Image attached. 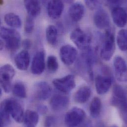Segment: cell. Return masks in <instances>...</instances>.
<instances>
[{
	"mask_svg": "<svg viewBox=\"0 0 127 127\" xmlns=\"http://www.w3.org/2000/svg\"><path fill=\"white\" fill-rule=\"evenodd\" d=\"M115 50V36L112 30H106L100 51V57L105 61H109L114 55Z\"/></svg>",
	"mask_w": 127,
	"mask_h": 127,
	"instance_id": "4",
	"label": "cell"
},
{
	"mask_svg": "<svg viewBox=\"0 0 127 127\" xmlns=\"http://www.w3.org/2000/svg\"><path fill=\"white\" fill-rule=\"evenodd\" d=\"M92 90L88 86H83L79 89L74 95L75 101L80 104L86 103L90 98Z\"/></svg>",
	"mask_w": 127,
	"mask_h": 127,
	"instance_id": "20",
	"label": "cell"
},
{
	"mask_svg": "<svg viewBox=\"0 0 127 127\" xmlns=\"http://www.w3.org/2000/svg\"><path fill=\"white\" fill-rule=\"evenodd\" d=\"M6 124L3 118L0 115V127H4L5 124Z\"/></svg>",
	"mask_w": 127,
	"mask_h": 127,
	"instance_id": "34",
	"label": "cell"
},
{
	"mask_svg": "<svg viewBox=\"0 0 127 127\" xmlns=\"http://www.w3.org/2000/svg\"><path fill=\"white\" fill-rule=\"evenodd\" d=\"M64 9V4L62 0H51L49 1L47 6L49 16L53 19L59 18Z\"/></svg>",
	"mask_w": 127,
	"mask_h": 127,
	"instance_id": "16",
	"label": "cell"
},
{
	"mask_svg": "<svg viewBox=\"0 0 127 127\" xmlns=\"http://www.w3.org/2000/svg\"><path fill=\"white\" fill-rule=\"evenodd\" d=\"M0 37L4 41L5 47L10 52H14L19 49L21 37L16 30L2 27L0 30Z\"/></svg>",
	"mask_w": 127,
	"mask_h": 127,
	"instance_id": "1",
	"label": "cell"
},
{
	"mask_svg": "<svg viewBox=\"0 0 127 127\" xmlns=\"http://www.w3.org/2000/svg\"><path fill=\"white\" fill-rule=\"evenodd\" d=\"M45 54L43 51L38 52L33 57L31 70V72L36 75H41L45 70Z\"/></svg>",
	"mask_w": 127,
	"mask_h": 127,
	"instance_id": "11",
	"label": "cell"
},
{
	"mask_svg": "<svg viewBox=\"0 0 127 127\" xmlns=\"http://www.w3.org/2000/svg\"><path fill=\"white\" fill-rule=\"evenodd\" d=\"M37 110L41 114H45L48 111V108L44 105H39L37 106Z\"/></svg>",
	"mask_w": 127,
	"mask_h": 127,
	"instance_id": "33",
	"label": "cell"
},
{
	"mask_svg": "<svg viewBox=\"0 0 127 127\" xmlns=\"http://www.w3.org/2000/svg\"><path fill=\"white\" fill-rule=\"evenodd\" d=\"M46 39L48 42L52 46H55L58 43V31L54 25H49L46 29Z\"/></svg>",
	"mask_w": 127,
	"mask_h": 127,
	"instance_id": "25",
	"label": "cell"
},
{
	"mask_svg": "<svg viewBox=\"0 0 127 127\" xmlns=\"http://www.w3.org/2000/svg\"><path fill=\"white\" fill-rule=\"evenodd\" d=\"M0 106L3 107L14 121L21 123L23 121L24 110L21 104L14 98H7L4 100Z\"/></svg>",
	"mask_w": 127,
	"mask_h": 127,
	"instance_id": "3",
	"label": "cell"
},
{
	"mask_svg": "<svg viewBox=\"0 0 127 127\" xmlns=\"http://www.w3.org/2000/svg\"><path fill=\"white\" fill-rule=\"evenodd\" d=\"M39 120V114L34 110L29 109L24 113L23 121L26 127H36Z\"/></svg>",
	"mask_w": 127,
	"mask_h": 127,
	"instance_id": "21",
	"label": "cell"
},
{
	"mask_svg": "<svg viewBox=\"0 0 127 127\" xmlns=\"http://www.w3.org/2000/svg\"><path fill=\"white\" fill-rule=\"evenodd\" d=\"M85 3L91 9H94L99 6L101 2L98 0H86Z\"/></svg>",
	"mask_w": 127,
	"mask_h": 127,
	"instance_id": "30",
	"label": "cell"
},
{
	"mask_svg": "<svg viewBox=\"0 0 127 127\" xmlns=\"http://www.w3.org/2000/svg\"><path fill=\"white\" fill-rule=\"evenodd\" d=\"M1 95H2V90H1V88L0 87V97H1Z\"/></svg>",
	"mask_w": 127,
	"mask_h": 127,
	"instance_id": "36",
	"label": "cell"
},
{
	"mask_svg": "<svg viewBox=\"0 0 127 127\" xmlns=\"http://www.w3.org/2000/svg\"><path fill=\"white\" fill-rule=\"evenodd\" d=\"M0 24H1V21H0Z\"/></svg>",
	"mask_w": 127,
	"mask_h": 127,
	"instance_id": "39",
	"label": "cell"
},
{
	"mask_svg": "<svg viewBox=\"0 0 127 127\" xmlns=\"http://www.w3.org/2000/svg\"><path fill=\"white\" fill-rule=\"evenodd\" d=\"M15 74L14 68L10 64H6L0 67V85L6 93L11 91L12 81Z\"/></svg>",
	"mask_w": 127,
	"mask_h": 127,
	"instance_id": "5",
	"label": "cell"
},
{
	"mask_svg": "<svg viewBox=\"0 0 127 127\" xmlns=\"http://www.w3.org/2000/svg\"><path fill=\"white\" fill-rule=\"evenodd\" d=\"M70 39L79 49L85 51L90 49L91 38L81 29L74 30L70 34Z\"/></svg>",
	"mask_w": 127,
	"mask_h": 127,
	"instance_id": "6",
	"label": "cell"
},
{
	"mask_svg": "<svg viewBox=\"0 0 127 127\" xmlns=\"http://www.w3.org/2000/svg\"><path fill=\"white\" fill-rule=\"evenodd\" d=\"M127 30H120L117 34V43L119 48L123 52L127 51Z\"/></svg>",
	"mask_w": 127,
	"mask_h": 127,
	"instance_id": "27",
	"label": "cell"
},
{
	"mask_svg": "<svg viewBox=\"0 0 127 127\" xmlns=\"http://www.w3.org/2000/svg\"><path fill=\"white\" fill-rule=\"evenodd\" d=\"M59 63L57 59L54 56H50L47 60V68L51 73L56 72L59 68Z\"/></svg>",
	"mask_w": 127,
	"mask_h": 127,
	"instance_id": "28",
	"label": "cell"
},
{
	"mask_svg": "<svg viewBox=\"0 0 127 127\" xmlns=\"http://www.w3.org/2000/svg\"><path fill=\"white\" fill-rule=\"evenodd\" d=\"M34 18L28 16L26 19L25 25H24V30L25 32L27 34L31 33L34 28Z\"/></svg>",
	"mask_w": 127,
	"mask_h": 127,
	"instance_id": "29",
	"label": "cell"
},
{
	"mask_svg": "<svg viewBox=\"0 0 127 127\" xmlns=\"http://www.w3.org/2000/svg\"><path fill=\"white\" fill-rule=\"evenodd\" d=\"M115 76L121 82L127 81V65L125 61L120 56H117L113 61Z\"/></svg>",
	"mask_w": 127,
	"mask_h": 127,
	"instance_id": "12",
	"label": "cell"
},
{
	"mask_svg": "<svg viewBox=\"0 0 127 127\" xmlns=\"http://www.w3.org/2000/svg\"><path fill=\"white\" fill-rule=\"evenodd\" d=\"M86 117L84 110L74 107L66 114L64 118L65 124L67 127H77L83 122Z\"/></svg>",
	"mask_w": 127,
	"mask_h": 127,
	"instance_id": "7",
	"label": "cell"
},
{
	"mask_svg": "<svg viewBox=\"0 0 127 127\" xmlns=\"http://www.w3.org/2000/svg\"><path fill=\"white\" fill-rule=\"evenodd\" d=\"M53 84L58 91L64 94L70 92L76 86L75 77L71 74L54 79Z\"/></svg>",
	"mask_w": 127,
	"mask_h": 127,
	"instance_id": "8",
	"label": "cell"
},
{
	"mask_svg": "<svg viewBox=\"0 0 127 127\" xmlns=\"http://www.w3.org/2000/svg\"><path fill=\"white\" fill-rule=\"evenodd\" d=\"M78 55L77 50L73 46L66 45L63 46L60 52V55L62 62L67 66L71 65L76 60Z\"/></svg>",
	"mask_w": 127,
	"mask_h": 127,
	"instance_id": "10",
	"label": "cell"
},
{
	"mask_svg": "<svg viewBox=\"0 0 127 127\" xmlns=\"http://www.w3.org/2000/svg\"><path fill=\"white\" fill-rule=\"evenodd\" d=\"M3 1L2 0H0V5H1V4H2V3H3Z\"/></svg>",
	"mask_w": 127,
	"mask_h": 127,
	"instance_id": "37",
	"label": "cell"
},
{
	"mask_svg": "<svg viewBox=\"0 0 127 127\" xmlns=\"http://www.w3.org/2000/svg\"><path fill=\"white\" fill-rule=\"evenodd\" d=\"M3 47H4V43L1 40H0V51H1L3 49Z\"/></svg>",
	"mask_w": 127,
	"mask_h": 127,
	"instance_id": "35",
	"label": "cell"
},
{
	"mask_svg": "<svg viewBox=\"0 0 127 127\" xmlns=\"http://www.w3.org/2000/svg\"><path fill=\"white\" fill-rule=\"evenodd\" d=\"M112 17L114 23L119 27H124L127 23L126 10L120 6L114 7L112 10Z\"/></svg>",
	"mask_w": 127,
	"mask_h": 127,
	"instance_id": "17",
	"label": "cell"
},
{
	"mask_svg": "<svg viewBox=\"0 0 127 127\" xmlns=\"http://www.w3.org/2000/svg\"><path fill=\"white\" fill-rule=\"evenodd\" d=\"M22 46L24 48L25 50H28L31 49L32 46V42L31 40L29 39H26L22 41Z\"/></svg>",
	"mask_w": 127,
	"mask_h": 127,
	"instance_id": "31",
	"label": "cell"
},
{
	"mask_svg": "<svg viewBox=\"0 0 127 127\" xmlns=\"http://www.w3.org/2000/svg\"><path fill=\"white\" fill-rule=\"evenodd\" d=\"M68 13L70 17L73 21L75 22L79 21L82 19L85 14L84 6L81 2L74 3L69 7Z\"/></svg>",
	"mask_w": 127,
	"mask_h": 127,
	"instance_id": "18",
	"label": "cell"
},
{
	"mask_svg": "<svg viewBox=\"0 0 127 127\" xmlns=\"http://www.w3.org/2000/svg\"><path fill=\"white\" fill-rule=\"evenodd\" d=\"M69 103L68 96L63 95H55L50 100V106L52 110L55 111H61L66 108Z\"/></svg>",
	"mask_w": 127,
	"mask_h": 127,
	"instance_id": "15",
	"label": "cell"
},
{
	"mask_svg": "<svg viewBox=\"0 0 127 127\" xmlns=\"http://www.w3.org/2000/svg\"><path fill=\"white\" fill-rule=\"evenodd\" d=\"M52 89L50 85L44 81L39 82L35 84L33 89V96L38 100L44 101L51 95Z\"/></svg>",
	"mask_w": 127,
	"mask_h": 127,
	"instance_id": "9",
	"label": "cell"
},
{
	"mask_svg": "<svg viewBox=\"0 0 127 127\" xmlns=\"http://www.w3.org/2000/svg\"><path fill=\"white\" fill-rule=\"evenodd\" d=\"M13 94L21 98H25L27 96V91L25 86L21 82H16L12 88Z\"/></svg>",
	"mask_w": 127,
	"mask_h": 127,
	"instance_id": "26",
	"label": "cell"
},
{
	"mask_svg": "<svg viewBox=\"0 0 127 127\" xmlns=\"http://www.w3.org/2000/svg\"><path fill=\"white\" fill-rule=\"evenodd\" d=\"M24 3L29 16L35 18L40 14L41 7L39 1L26 0L24 1Z\"/></svg>",
	"mask_w": 127,
	"mask_h": 127,
	"instance_id": "22",
	"label": "cell"
},
{
	"mask_svg": "<svg viewBox=\"0 0 127 127\" xmlns=\"http://www.w3.org/2000/svg\"><path fill=\"white\" fill-rule=\"evenodd\" d=\"M102 103L100 99L98 97H94L90 105V114L93 118H97L100 114Z\"/></svg>",
	"mask_w": 127,
	"mask_h": 127,
	"instance_id": "23",
	"label": "cell"
},
{
	"mask_svg": "<svg viewBox=\"0 0 127 127\" xmlns=\"http://www.w3.org/2000/svg\"><path fill=\"white\" fill-rule=\"evenodd\" d=\"M112 79L108 76L98 75L95 80L96 91L98 95H104L110 90L112 85Z\"/></svg>",
	"mask_w": 127,
	"mask_h": 127,
	"instance_id": "13",
	"label": "cell"
},
{
	"mask_svg": "<svg viewBox=\"0 0 127 127\" xmlns=\"http://www.w3.org/2000/svg\"><path fill=\"white\" fill-rule=\"evenodd\" d=\"M4 21L7 25L11 27L19 28L21 27L22 22L18 15L14 13H8L4 16Z\"/></svg>",
	"mask_w": 127,
	"mask_h": 127,
	"instance_id": "24",
	"label": "cell"
},
{
	"mask_svg": "<svg viewBox=\"0 0 127 127\" xmlns=\"http://www.w3.org/2000/svg\"><path fill=\"white\" fill-rule=\"evenodd\" d=\"M55 118L52 116H48L46 118L45 122V126L46 127H51L55 123Z\"/></svg>",
	"mask_w": 127,
	"mask_h": 127,
	"instance_id": "32",
	"label": "cell"
},
{
	"mask_svg": "<svg viewBox=\"0 0 127 127\" xmlns=\"http://www.w3.org/2000/svg\"><path fill=\"white\" fill-rule=\"evenodd\" d=\"M94 21L96 27L100 29L109 27L110 24L109 15L108 12L103 9H99L95 13Z\"/></svg>",
	"mask_w": 127,
	"mask_h": 127,
	"instance_id": "14",
	"label": "cell"
},
{
	"mask_svg": "<svg viewBox=\"0 0 127 127\" xmlns=\"http://www.w3.org/2000/svg\"><path fill=\"white\" fill-rule=\"evenodd\" d=\"M111 104L118 109L124 120L126 121L127 94L125 89L121 86L116 85L114 87Z\"/></svg>",
	"mask_w": 127,
	"mask_h": 127,
	"instance_id": "2",
	"label": "cell"
},
{
	"mask_svg": "<svg viewBox=\"0 0 127 127\" xmlns=\"http://www.w3.org/2000/svg\"><path fill=\"white\" fill-rule=\"evenodd\" d=\"M117 127V126H116V125H112V126H110V127Z\"/></svg>",
	"mask_w": 127,
	"mask_h": 127,
	"instance_id": "38",
	"label": "cell"
},
{
	"mask_svg": "<svg viewBox=\"0 0 127 127\" xmlns=\"http://www.w3.org/2000/svg\"><path fill=\"white\" fill-rule=\"evenodd\" d=\"M30 55L26 50H23L15 57L14 62L17 68L22 71L26 70L30 64Z\"/></svg>",
	"mask_w": 127,
	"mask_h": 127,
	"instance_id": "19",
	"label": "cell"
}]
</instances>
